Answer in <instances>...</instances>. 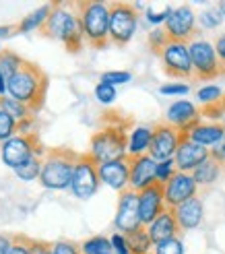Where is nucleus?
I'll return each instance as SVG.
<instances>
[{
  "instance_id": "1",
  "label": "nucleus",
  "mask_w": 225,
  "mask_h": 254,
  "mask_svg": "<svg viewBox=\"0 0 225 254\" xmlns=\"http://www.w3.org/2000/svg\"><path fill=\"white\" fill-rule=\"evenodd\" d=\"M130 126L132 118L122 116L120 112L110 110L99 120V128L91 134L89 153L97 163L116 161L128 155V141H130Z\"/></svg>"
},
{
  "instance_id": "2",
  "label": "nucleus",
  "mask_w": 225,
  "mask_h": 254,
  "mask_svg": "<svg viewBox=\"0 0 225 254\" xmlns=\"http://www.w3.org/2000/svg\"><path fill=\"white\" fill-rule=\"evenodd\" d=\"M48 85H50V79L46 70L29 60H25L23 66L15 72V77L6 81V93L8 97L17 99L19 104L27 106L35 116L46 104Z\"/></svg>"
},
{
  "instance_id": "3",
  "label": "nucleus",
  "mask_w": 225,
  "mask_h": 254,
  "mask_svg": "<svg viewBox=\"0 0 225 254\" xmlns=\"http://www.w3.org/2000/svg\"><path fill=\"white\" fill-rule=\"evenodd\" d=\"M40 35L48 40H58L64 44L66 52L79 54L85 44V35L72 2H52V12L42 25Z\"/></svg>"
},
{
  "instance_id": "4",
  "label": "nucleus",
  "mask_w": 225,
  "mask_h": 254,
  "mask_svg": "<svg viewBox=\"0 0 225 254\" xmlns=\"http://www.w3.org/2000/svg\"><path fill=\"white\" fill-rule=\"evenodd\" d=\"M77 12L81 29L85 35V44L95 50H104L110 46V4L99 0H77L72 2Z\"/></svg>"
},
{
  "instance_id": "5",
  "label": "nucleus",
  "mask_w": 225,
  "mask_h": 254,
  "mask_svg": "<svg viewBox=\"0 0 225 254\" xmlns=\"http://www.w3.org/2000/svg\"><path fill=\"white\" fill-rule=\"evenodd\" d=\"M81 153L70 147H52L46 151L40 182L50 190H66L70 188L72 174L77 168Z\"/></svg>"
},
{
  "instance_id": "6",
  "label": "nucleus",
  "mask_w": 225,
  "mask_h": 254,
  "mask_svg": "<svg viewBox=\"0 0 225 254\" xmlns=\"http://www.w3.org/2000/svg\"><path fill=\"white\" fill-rule=\"evenodd\" d=\"M110 4V44L126 46L139 27V4L108 2Z\"/></svg>"
},
{
  "instance_id": "7",
  "label": "nucleus",
  "mask_w": 225,
  "mask_h": 254,
  "mask_svg": "<svg viewBox=\"0 0 225 254\" xmlns=\"http://www.w3.org/2000/svg\"><path fill=\"white\" fill-rule=\"evenodd\" d=\"M188 50L196 81H213L225 74V68L215 52V44L203 40V37H196L188 44Z\"/></svg>"
},
{
  "instance_id": "8",
  "label": "nucleus",
  "mask_w": 225,
  "mask_h": 254,
  "mask_svg": "<svg viewBox=\"0 0 225 254\" xmlns=\"http://www.w3.org/2000/svg\"><path fill=\"white\" fill-rule=\"evenodd\" d=\"M0 153H2V161L6 163L8 168L17 170L29 157L44 155L46 149H44V145L40 141L37 130H33V132H27V134H15L12 138H8V141H4Z\"/></svg>"
},
{
  "instance_id": "9",
  "label": "nucleus",
  "mask_w": 225,
  "mask_h": 254,
  "mask_svg": "<svg viewBox=\"0 0 225 254\" xmlns=\"http://www.w3.org/2000/svg\"><path fill=\"white\" fill-rule=\"evenodd\" d=\"M99 186H102V180H99V163L89 153H81L77 168H74V174H72L70 192L81 200H89L91 196L97 194Z\"/></svg>"
},
{
  "instance_id": "10",
  "label": "nucleus",
  "mask_w": 225,
  "mask_h": 254,
  "mask_svg": "<svg viewBox=\"0 0 225 254\" xmlns=\"http://www.w3.org/2000/svg\"><path fill=\"white\" fill-rule=\"evenodd\" d=\"M151 128H153V136H151V145H149V155L157 163L166 159H173L184 138V132H180L176 126H171L166 120L155 122Z\"/></svg>"
},
{
  "instance_id": "11",
  "label": "nucleus",
  "mask_w": 225,
  "mask_h": 254,
  "mask_svg": "<svg viewBox=\"0 0 225 254\" xmlns=\"http://www.w3.org/2000/svg\"><path fill=\"white\" fill-rule=\"evenodd\" d=\"M164 72L171 79H194L192 60L188 44L184 42H169L159 56Z\"/></svg>"
},
{
  "instance_id": "12",
  "label": "nucleus",
  "mask_w": 225,
  "mask_h": 254,
  "mask_svg": "<svg viewBox=\"0 0 225 254\" xmlns=\"http://www.w3.org/2000/svg\"><path fill=\"white\" fill-rule=\"evenodd\" d=\"M114 225H116L118 234H122V236H130L145 227L141 221V213H139V192H134L130 188L120 192Z\"/></svg>"
},
{
  "instance_id": "13",
  "label": "nucleus",
  "mask_w": 225,
  "mask_h": 254,
  "mask_svg": "<svg viewBox=\"0 0 225 254\" xmlns=\"http://www.w3.org/2000/svg\"><path fill=\"white\" fill-rule=\"evenodd\" d=\"M166 31L169 35V42H184L190 44L198 37V27H196V15L190 6H178L171 8L169 17L166 21Z\"/></svg>"
},
{
  "instance_id": "14",
  "label": "nucleus",
  "mask_w": 225,
  "mask_h": 254,
  "mask_svg": "<svg viewBox=\"0 0 225 254\" xmlns=\"http://www.w3.org/2000/svg\"><path fill=\"white\" fill-rule=\"evenodd\" d=\"M166 209L168 207H166V186L164 184L155 182L139 192V213H141V221L145 227L151 225Z\"/></svg>"
},
{
  "instance_id": "15",
  "label": "nucleus",
  "mask_w": 225,
  "mask_h": 254,
  "mask_svg": "<svg viewBox=\"0 0 225 254\" xmlns=\"http://www.w3.org/2000/svg\"><path fill=\"white\" fill-rule=\"evenodd\" d=\"M211 157V149L198 145L194 141L188 138V132H184V138L173 155V161H176V168L178 172H184V174H192L203 161H207Z\"/></svg>"
},
{
  "instance_id": "16",
  "label": "nucleus",
  "mask_w": 225,
  "mask_h": 254,
  "mask_svg": "<svg viewBox=\"0 0 225 254\" xmlns=\"http://www.w3.org/2000/svg\"><path fill=\"white\" fill-rule=\"evenodd\" d=\"M203 114L198 110L192 101H186V99H178L168 108L166 114V122H169L171 126H176L180 132H190L194 130L198 124H201Z\"/></svg>"
},
{
  "instance_id": "17",
  "label": "nucleus",
  "mask_w": 225,
  "mask_h": 254,
  "mask_svg": "<svg viewBox=\"0 0 225 254\" xmlns=\"http://www.w3.org/2000/svg\"><path fill=\"white\" fill-rule=\"evenodd\" d=\"M198 192V184L194 182L192 174L176 172V176L166 184V207L176 209L182 202L194 198Z\"/></svg>"
},
{
  "instance_id": "18",
  "label": "nucleus",
  "mask_w": 225,
  "mask_h": 254,
  "mask_svg": "<svg viewBox=\"0 0 225 254\" xmlns=\"http://www.w3.org/2000/svg\"><path fill=\"white\" fill-rule=\"evenodd\" d=\"M130 159V182L128 188L134 192H141V190L149 188L151 184H155V170H157V161L145 153V155H128Z\"/></svg>"
},
{
  "instance_id": "19",
  "label": "nucleus",
  "mask_w": 225,
  "mask_h": 254,
  "mask_svg": "<svg viewBox=\"0 0 225 254\" xmlns=\"http://www.w3.org/2000/svg\"><path fill=\"white\" fill-rule=\"evenodd\" d=\"M99 180L102 184L110 186L122 192L128 188L130 182V159L128 155L116 159V161H108V163H99Z\"/></svg>"
},
{
  "instance_id": "20",
  "label": "nucleus",
  "mask_w": 225,
  "mask_h": 254,
  "mask_svg": "<svg viewBox=\"0 0 225 254\" xmlns=\"http://www.w3.org/2000/svg\"><path fill=\"white\" fill-rule=\"evenodd\" d=\"M147 234L149 238L153 240V244H159V242H166V240H171V238H180L182 236V230L178 225V219H176V213L173 209H166L159 217L147 227Z\"/></svg>"
},
{
  "instance_id": "21",
  "label": "nucleus",
  "mask_w": 225,
  "mask_h": 254,
  "mask_svg": "<svg viewBox=\"0 0 225 254\" xmlns=\"http://www.w3.org/2000/svg\"><path fill=\"white\" fill-rule=\"evenodd\" d=\"M173 213H176V219H178V225L182 234L184 232H190V230H196L198 225L203 223V217H205V205L203 200L194 196L190 200L182 202L180 207L173 209Z\"/></svg>"
},
{
  "instance_id": "22",
  "label": "nucleus",
  "mask_w": 225,
  "mask_h": 254,
  "mask_svg": "<svg viewBox=\"0 0 225 254\" xmlns=\"http://www.w3.org/2000/svg\"><path fill=\"white\" fill-rule=\"evenodd\" d=\"M188 138L194 141V143H198V145L207 147V149H213V147H217L219 143L225 141V130L215 122H211V124H203L201 122L194 130L188 132Z\"/></svg>"
},
{
  "instance_id": "23",
  "label": "nucleus",
  "mask_w": 225,
  "mask_h": 254,
  "mask_svg": "<svg viewBox=\"0 0 225 254\" xmlns=\"http://www.w3.org/2000/svg\"><path fill=\"white\" fill-rule=\"evenodd\" d=\"M223 174L225 172H223L221 161H217L215 157H209L207 161H203L201 166L192 172V178H194V182L198 186H211V184H215Z\"/></svg>"
},
{
  "instance_id": "24",
  "label": "nucleus",
  "mask_w": 225,
  "mask_h": 254,
  "mask_svg": "<svg viewBox=\"0 0 225 254\" xmlns=\"http://www.w3.org/2000/svg\"><path fill=\"white\" fill-rule=\"evenodd\" d=\"M151 136L153 128L149 126H136L130 132V141H128V155H145L149 153V145H151Z\"/></svg>"
},
{
  "instance_id": "25",
  "label": "nucleus",
  "mask_w": 225,
  "mask_h": 254,
  "mask_svg": "<svg viewBox=\"0 0 225 254\" xmlns=\"http://www.w3.org/2000/svg\"><path fill=\"white\" fill-rule=\"evenodd\" d=\"M50 12H52V2L50 4H44L42 8H37L35 12L25 17L17 27H19V33H29V31H40L42 25L46 23V19L50 17Z\"/></svg>"
},
{
  "instance_id": "26",
  "label": "nucleus",
  "mask_w": 225,
  "mask_h": 254,
  "mask_svg": "<svg viewBox=\"0 0 225 254\" xmlns=\"http://www.w3.org/2000/svg\"><path fill=\"white\" fill-rule=\"evenodd\" d=\"M126 240H128L130 254H153V250H155L153 240L149 238V234H147V227L126 236Z\"/></svg>"
},
{
  "instance_id": "27",
  "label": "nucleus",
  "mask_w": 225,
  "mask_h": 254,
  "mask_svg": "<svg viewBox=\"0 0 225 254\" xmlns=\"http://www.w3.org/2000/svg\"><path fill=\"white\" fill-rule=\"evenodd\" d=\"M46 155V153H44ZM44 155H33L23 163L21 168L15 170V174L19 176V180L23 182H31V180H40L42 176V166H44Z\"/></svg>"
},
{
  "instance_id": "28",
  "label": "nucleus",
  "mask_w": 225,
  "mask_h": 254,
  "mask_svg": "<svg viewBox=\"0 0 225 254\" xmlns=\"http://www.w3.org/2000/svg\"><path fill=\"white\" fill-rule=\"evenodd\" d=\"M25 58H21L19 54H15L12 50H2L0 52V72L4 74V79H12L15 77V72L23 66Z\"/></svg>"
},
{
  "instance_id": "29",
  "label": "nucleus",
  "mask_w": 225,
  "mask_h": 254,
  "mask_svg": "<svg viewBox=\"0 0 225 254\" xmlns=\"http://www.w3.org/2000/svg\"><path fill=\"white\" fill-rule=\"evenodd\" d=\"M83 254H114L112 248V240L106 236H93L89 240H85L81 244Z\"/></svg>"
},
{
  "instance_id": "30",
  "label": "nucleus",
  "mask_w": 225,
  "mask_h": 254,
  "mask_svg": "<svg viewBox=\"0 0 225 254\" xmlns=\"http://www.w3.org/2000/svg\"><path fill=\"white\" fill-rule=\"evenodd\" d=\"M2 108H4L17 122H23V120H27V118H35L33 112H31L27 106L19 104V101L12 99V97H2Z\"/></svg>"
},
{
  "instance_id": "31",
  "label": "nucleus",
  "mask_w": 225,
  "mask_h": 254,
  "mask_svg": "<svg viewBox=\"0 0 225 254\" xmlns=\"http://www.w3.org/2000/svg\"><path fill=\"white\" fill-rule=\"evenodd\" d=\"M201 114H203L205 118L213 120L215 124H219L221 128L225 130V95H223L219 101H215V104L203 106V108H201Z\"/></svg>"
},
{
  "instance_id": "32",
  "label": "nucleus",
  "mask_w": 225,
  "mask_h": 254,
  "mask_svg": "<svg viewBox=\"0 0 225 254\" xmlns=\"http://www.w3.org/2000/svg\"><path fill=\"white\" fill-rule=\"evenodd\" d=\"M15 134H19V130H17V120L12 118L2 106H0V143L8 141V138H12Z\"/></svg>"
},
{
  "instance_id": "33",
  "label": "nucleus",
  "mask_w": 225,
  "mask_h": 254,
  "mask_svg": "<svg viewBox=\"0 0 225 254\" xmlns=\"http://www.w3.org/2000/svg\"><path fill=\"white\" fill-rule=\"evenodd\" d=\"M169 44V35L166 31V27H155L151 33H149V50L155 54V56H161L164 48Z\"/></svg>"
},
{
  "instance_id": "34",
  "label": "nucleus",
  "mask_w": 225,
  "mask_h": 254,
  "mask_svg": "<svg viewBox=\"0 0 225 254\" xmlns=\"http://www.w3.org/2000/svg\"><path fill=\"white\" fill-rule=\"evenodd\" d=\"M35 240L29 238L27 234H12V242H10V250L8 254H31Z\"/></svg>"
},
{
  "instance_id": "35",
  "label": "nucleus",
  "mask_w": 225,
  "mask_h": 254,
  "mask_svg": "<svg viewBox=\"0 0 225 254\" xmlns=\"http://www.w3.org/2000/svg\"><path fill=\"white\" fill-rule=\"evenodd\" d=\"M176 172H178V168H176V161L173 159H166V161H159L157 163V170H155V180L159 182V184H168L173 176H176Z\"/></svg>"
},
{
  "instance_id": "36",
  "label": "nucleus",
  "mask_w": 225,
  "mask_h": 254,
  "mask_svg": "<svg viewBox=\"0 0 225 254\" xmlns=\"http://www.w3.org/2000/svg\"><path fill=\"white\" fill-rule=\"evenodd\" d=\"M196 97L203 106H211V104H215V101H219L223 97V93H221V89L217 85H205L196 91Z\"/></svg>"
},
{
  "instance_id": "37",
  "label": "nucleus",
  "mask_w": 225,
  "mask_h": 254,
  "mask_svg": "<svg viewBox=\"0 0 225 254\" xmlns=\"http://www.w3.org/2000/svg\"><path fill=\"white\" fill-rule=\"evenodd\" d=\"M153 254H184L182 238H171V240H166V242L155 244Z\"/></svg>"
},
{
  "instance_id": "38",
  "label": "nucleus",
  "mask_w": 225,
  "mask_h": 254,
  "mask_svg": "<svg viewBox=\"0 0 225 254\" xmlns=\"http://www.w3.org/2000/svg\"><path fill=\"white\" fill-rule=\"evenodd\" d=\"M95 97H97L99 104L108 106V104H112V101L116 99V87H112V85H108V83L99 81L97 87H95Z\"/></svg>"
},
{
  "instance_id": "39",
  "label": "nucleus",
  "mask_w": 225,
  "mask_h": 254,
  "mask_svg": "<svg viewBox=\"0 0 225 254\" xmlns=\"http://www.w3.org/2000/svg\"><path fill=\"white\" fill-rule=\"evenodd\" d=\"M132 79V74L126 72V70H108L102 74V83H108L112 87H116V85H124V83H128Z\"/></svg>"
},
{
  "instance_id": "40",
  "label": "nucleus",
  "mask_w": 225,
  "mask_h": 254,
  "mask_svg": "<svg viewBox=\"0 0 225 254\" xmlns=\"http://www.w3.org/2000/svg\"><path fill=\"white\" fill-rule=\"evenodd\" d=\"M201 25L205 29H217L221 21H223V15H221V10H205L201 12Z\"/></svg>"
},
{
  "instance_id": "41",
  "label": "nucleus",
  "mask_w": 225,
  "mask_h": 254,
  "mask_svg": "<svg viewBox=\"0 0 225 254\" xmlns=\"http://www.w3.org/2000/svg\"><path fill=\"white\" fill-rule=\"evenodd\" d=\"M52 254H83V250H81V244H77V242L60 240V242H54Z\"/></svg>"
},
{
  "instance_id": "42",
  "label": "nucleus",
  "mask_w": 225,
  "mask_h": 254,
  "mask_svg": "<svg viewBox=\"0 0 225 254\" xmlns=\"http://www.w3.org/2000/svg\"><path fill=\"white\" fill-rule=\"evenodd\" d=\"M159 91L164 95H186L190 91V87L186 83H168V85H161Z\"/></svg>"
},
{
  "instance_id": "43",
  "label": "nucleus",
  "mask_w": 225,
  "mask_h": 254,
  "mask_svg": "<svg viewBox=\"0 0 225 254\" xmlns=\"http://www.w3.org/2000/svg\"><path fill=\"white\" fill-rule=\"evenodd\" d=\"M110 240H112V248H114V254H130V248H128V240H126V236H122V234H114Z\"/></svg>"
},
{
  "instance_id": "44",
  "label": "nucleus",
  "mask_w": 225,
  "mask_h": 254,
  "mask_svg": "<svg viewBox=\"0 0 225 254\" xmlns=\"http://www.w3.org/2000/svg\"><path fill=\"white\" fill-rule=\"evenodd\" d=\"M169 12H171V6H166L161 12H155V10L149 8V10H147V21H149V23H153V25L166 23V21H168V17H169Z\"/></svg>"
},
{
  "instance_id": "45",
  "label": "nucleus",
  "mask_w": 225,
  "mask_h": 254,
  "mask_svg": "<svg viewBox=\"0 0 225 254\" xmlns=\"http://www.w3.org/2000/svg\"><path fill=\"white\" fill-rule=\"evenodd\" d=\"M52 250H54L52 242H46V240H35L33 248H31V254H52Z\"/></svg>"
},
{
  "instance_id": "46",
  "label": "nucleus",
  "mask_w": 225,
  "mask_h": 254,
  "mask_svg": "<svg viewBox=\"0 0 225 254\" xmlns=\"http://www.w3.org/2000/svg\"><path fill=\"white\" fill-rule=\"evenodd\" d=\"M211 157H215L217 161H221L223 172H225V141H223V143H219L217 147L211 149Z\"/></svg>"
},
{
  "instance_id": "47",
  "label": "nucleus",
  "mask_w": 225,
  "mask_h": 254,
  "mask_svg": "<svg viewBox=\"0 0 225 254\" xmlns=\"http://www.w3.org/2000/svg\"><path fill=\"white\" fill-rule=\"evenodd\" d=\"M215 52H217L221 64H223V68H225V33L219 35L217 40H215Z\"/></svg>"
},
{
  "instance_id": "48",
  "label": "nucleus",
  "mask_w": 225,
  "mask_h": 254,
  "mask_svg": "<svg viewBox=\"0 0 225 254\" xmlns=\"http://www.w3.org/2000/svg\"><path fill=\"white\" fill-rule=\"evenodd\" d=\"M10 242H12V236H8V234H0V254H8V250H10Z\"/></svg>"
},
{
  "instance_id": "49",
  "label": "nucleus",
  "mask_w": 225,
  "mask_h": 254,
  "mask_svg": "<svg viewBox=\"0 0 225 254\" xmlns=\"http://www.w3.org/2000/svg\"><path fill=\"white\" fill-rule=\"evenodd\" d=\"M15 33H19V27L17 25H6V27H0V37H10V35H15Z\"/></svg>"
},
{
  "instance_id": "50",
  "label": "nucleus",
  "mask_w": 225,
  "mask_h": 254,
  "mask_svg": "<svg viewBox=\"0 0 225 254\" xmlns=\"http://www.w3.org/2000/svg\"><path fill=\"white\" fill-rule=\"evenodd\" d=\"M6 93V79H4V74L0 72V97H4Z\"/></svg>"
},
{
  "instance_id": "51",
  "label": "nucleus",
  "mask_w": 225,
  "mask_h": 254,
  "mask_svg": "<svg viewBox=\"0 0 225 254\" xmlns=\"http://www.w3.org/2000/svg\"><path fill=\"white\" fill-rule=\"evenodd\" d=\"M219 10H221V15H223V19H225V0H223V2L219 4Z\"/></svg>"
},
{
  "instance_id": "52",
  "label": "nucleus",
  "mask_w": 225,
  "mask_h": 254,
  "mask_svg": "<svg viewBox=\"0 0 225 254\" xmlns=\"http://www.w3.org/2000/svg\"><path fill=\"white\" fill-rule=\"evenodd\" d=\"M0 106H2V97H0Z\"/></svg>"
}]
</instances>
